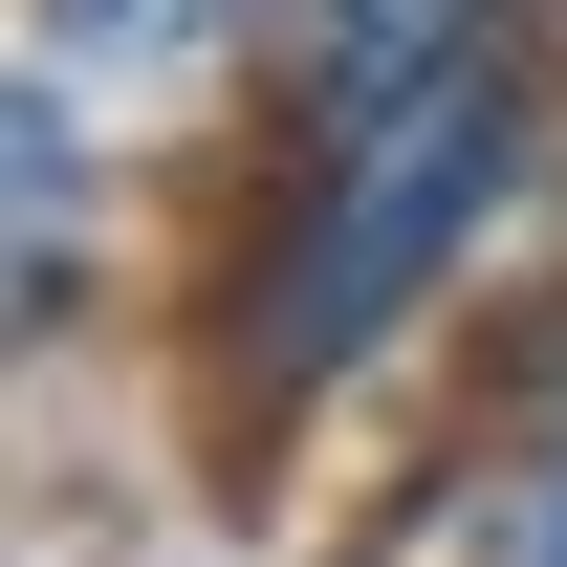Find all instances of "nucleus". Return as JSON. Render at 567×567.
I'll use <instances>...</instances> for the list:
<instances>
[{
	"label": "nucleus",
	"instance_id": "nucleus-5",
	"mask_svg": "<svg viewBox=\"0 0 567 567\" xmlns=\"http://www.w3.org/2000/svg\"><path fill=\"white\" fill-rule=\"evenodd\" d=\"M481 567H567V393L502 415V458H481Z\"/></svg>",
	"mask_w": 567,
	"mask_h": 567
},
{
	"label": "nucleus",
	"instance_id": "nucleus-3",
	"mask_svg": "<svg viewBox=\"0 0 567 567\" xmlns=\"http://www.w3.org/2000/svg\"><path fill=\"white\" fill-rule=\"evenodd\" d=\"M0 218H22V328H66V306H87V240H110V218H87V87L44 66V44L0 66Z\"/></svg>",
	"mask_w": 567,
	"mask_h": 567
},
{
	"label": "nucleus",
	"instance_id": "nucleus-1",
	"mask_svg": "<svg viewBox=\"0 0 567 567\" xmlns=\"http://www.w3.org/2000/svg\"><path fill=\"white\" fill-rule=\"evenodd\" d=\"M502 175H524V44H502V66H458L436 110H393V132L284 153L262 218H240V262H218V393H240V415L350 393L436 284H458V240L502 218Z\"/></svg>",
	"mask_w": 567,
	"mask_h": 567
},
{
	"label": "nucleus",
	"instance_id": "nucleus-2",
	"mask_svg": "<svg viewBox=\"0 0 567 567\" xmlns=\"http://www.w3.org/2000/svg\"><path fill=\"white\" fill-rule=\"evenodd\" d=\"M524 44V0H284L262 22V132L328 153V132H393V110H436L458 66H502Z\"/></svg>",
	"mask_w": 567,
	"mask_h": 567
},
{
	"label": "nucleus",
	"instance_id": "nucleus-4",
	"mask_svg": "<svg viewBox=\"0 0 567 567\" xmlns=\"http://www.w3.org/2000/svg\"><path fill=\"white\" fill-rule=\"evenodd\" d=\"M284 0H44V66L66 87H262Z\"/></svg>",
	"mask_w": 567,
	"mask_h": 567
}]
</instances>
